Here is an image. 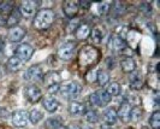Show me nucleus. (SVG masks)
Returning <instances> with one entry per match:
<instances>
[{
	"mask_svg": "<svg viewBox=\"0 0 160 129\" xmlns=\"http://www.w3.org/2000/svg\"><path fill=\"white\" fill-rule=\"evenodd\" d=\"M46 128L48 129H60L62 127V121L59 117H52V118H48L46 123H45Z\"/></svg>",
	"mask_w": 160,
	"mask_h": 129,
	"instance_id": "a878e982",
	"label": "nucleus"
},
{
	"mask_svg": "<svg viewBox=\"0 0 160 129\" xmlns=\"http://www.w3.org/2000/svg\"><path fill=\"white\" fill-rule=\"evenodd\" d=\"M80 21L78 19H75V21H71L70 22V24H69V27H68V29H69V32H76V29L78 28V25H80Z\"/></svg>",
	"mask_w": 160,
	"mask_h": 129,
	"instance_id": "473e14b6",
	"label": "nucleus"
},
{
	"mask_svg": "<svg viewBox=\"0 0 160 129\" xmlns=\"http://www.w3.org/2000/svg\"><path fill=\"white\" fill-rule=\"evenodd\" d=\"M111 5L112 3L111 1H102V3H98L96 4V10H98V13L100 16H105L108 13V11L111 10Z\"/></svg>",
	"mask_w": 160,
	"mask_h": 129,
	"instance_id": "412c9836",
	"label": "nucleus"
},
{
	"mask_svg": "<svg viewBox=\"0 0 160 129\" xmlns=\"http://www.w3.org/2000/svg\"><path fill=\"white\" fill-rule=\"evenodd\" d=\"M63 8H64L65 16L69 18H73L77 15L80 6H78V3H76V1H65Z\"/></svg>",
	"mask_w": 160,
	"mask_h": 129,
	"instance_id": "f8f14e48",
	"label": "nucleus"
},
{
	"mask_svg": "<svg viewBox=\"0 0 160 129\" xmlns=\"http://www.w3.org/2000/svg\"><path fill=\"white\" fill-rule=\"evenodd\" d=\"M38 10V3L36 1H23L19 6V13L24 17H32Z\"/></svg>",
	"mask_w": 160,
	"mask_h": 129,
	"instance_id": "6e6552de",
	"label": "nucleus"
},
{
	"mask_svg": "<svg viewBox=\"0 0 160 129\" xmlns=\"http://www.w3.org/2000/svg\"><path fill=\"white\" fill-rule=\"evenodd\" d=\"M68 129H81L80 127H78V126H76V124H73V126H70V127H69V128Z\"/></svg>",
	"mask_w": 160,
	"mask_h": 129,
	"instance_id": "4c0bfd02",
	"label": "nucleus"
},
{
	"mask_svg": "<svg viewBox=\"0 0 160 129\" xmlns=\"http://www.w3.org/2000/svg\"><path fill=\"white\" fill-rule=\"evenodd\" d=\"M100 53L93 46H84L78 53V63L82 68H88L94 65L99 60Z\"/></svg>",
	"mask_w": 160,
	"mask_h": 129,
	"instance_id": "f03ea898",
	"label": "nucleus"
},
{
	"mask_svg": "<svg viewBox=\"0 0 160 129\" xmlns=\"http://www.w3.org/2000/svg\"><path fill=\"white\" fill-rule=\"evenodd\" d=\"M76 39L78 40H86L90 35V27H89L87 23H83V24H80L78 28L76 29Z\"/></svg>",
	"mask_w": 160,
	"mask_h": 129,
	"instance_id": "f3484780",
	"label": "nucleus"
},
{
	"mask_svg": "<svg viewBox=\"0 0 160 129\" xmlns=\"http://www.w3.org/2000/svg\"><path fill=\"white\" fill-rule=\"evenodd\" d=\"M34 53V49L28 44H22L16 49V57H18L22 62H28Z\"/></svg>",
	"mask_w": 160,
	"mask_h": 129,
	"instance_id": "1a4fd4ad",
	"label": "nucleus"
},
{
	"mask_svg": "<svg viewBox=\"0 0 160 129\" xmlns=\"http://www.w3.org/2000/svg\"><path fill=\"white\" fill-rule=\"evenodd\" d=\"M12 123L17 128H24L29 123V113L24 110H17L12 115Z\"/></svg>",
	"mask_w": 160,
	"mask_h": 129,
	"instance_id": "20e7f679",
	"label": "nucleus"
},
{
	"mask_svg": "<svg viewBox=\"0 0 160 129\" xmlns=\"http://www.w3.org/2000/svg\"><path fill=\"white\" fill-rule=\"evenodd\" d=\"M90 5H92V4H90V3H87V1H81V3H78V6H81V8H89Z\"/></svg>",
	"mask_w": 160,
	"mask_h": 129,
	"instance_id": "f704fd0d",
	"label": "nucleus"
},
{
	"mask_svg": "<svg viewBox=\"0 0 160 129\" xmlns=\"http://www.w3.org/2000/svg\"><path fill=\"white\" fill-rule=\"evenodd\" d=\"M19 21H21V13H19L18 10L13 8V10L10 12L8 17L6 18V24H8V27H11V28H13V27H16V24Z\"/></svg>",
	"mask_w": 160,
	"mask_h": 129,
	"instance_id": "a211bd4d",
	"label": "nucleus"
},
{
	"mask_svg": "<svg viewBox=\"0 0 160 129\" xmlns=\"http://www.w3.org/2000/svg\"><path fill=\"white\" fill-rule=\"evenodd\" d=\"M84 111H86V106L80 101H72L71 104L69 105V112L72 116H81V115H83Z\"/></svg>",
	"mask_w": 160,
	"mask_h": 129,
	"instance_id": "dca6fc26",
	"label": "nucleus"
},
{
	"mask_svg": "<svg viewBox=\"0 0 160 129\" xmlns=\"http://www.w3.org/2000/svg\"><path fill=\"white\" fill-rule=\"evenodd\" d=\"M83 129H93V128H92V127H84Z\"/></svg>",
	"mask_w": 160,
	"mask_h": 129,
	"instance_id": "ea45409f",
	"label": "nucleus"
},
{
	"mask_svg": "<svg viewBox=\"0 0 160 129\" xmlns=\"http://www.w3.org/2000/svg\"><path fill=\"white\" fill-rule=\"evenodd\" d=\"M141 117H142V111H141V109L140 107H131V111H130V120L134 122H137L141 120Z\"/></svg>",
	"mask_w": 160,
	"mask_h": 129,
	"instance_id": "c756f323",
	"label": "nucleus"
},
{
	"mask_svg": "<svg viewBox=\"0 0 160 129\" xmlns=\"http://www.w3.org/2000/svg\"><path fill=\"white\" fill-rule=\"evenodd\" d=\"M4 74H5V70H4V68H2L1 65H0V79H1L2 76H4Z\"/></svg>",
	"mask_w": 160,
	"mask_h": 129,
	"instance_id": "e433bc0d",
	"label": "nucleus"
},
{
	"mask_svg": "<svg viewBox=\"0 0 160 129\" xmlns=\"http://www.w3.org/2000/svg\"><path fill=\"white\" fill-rule=\"evenodd\" d=\"M54 19H56L54 12L51 8H43L36 13L32 24L35 27V29H38V30H46L53 24Z\"/></svg>",
	"mask_w": 160,
	"mask_h": 129,
	"instance_id": "f257e3e1",
	"label": "nucleus"
},
{
	"mask_svg": "<svg viewBox=\"0 0 160 129\" xmlns=\"http://www.w3.org/2000/svg\"><path fill=\"white\" fill-rule=\"evenodd\" d=\"M149 124L153 129L160 128V112L159 111H154L149 118Z\"/></svg>",
	"mask_w": 160,
	"mask_h": 129,
	"instance_id": "c85d7f7f",
	"label": "nucleus"
},
{
	"mask_svg": "<svg viewBox=\"0 0 160 129\" xmlns=\"http://www.w3.org/2000/svg\"><path fill=\"white\" fill-rule=\"evenodd\" d=\"M75 47L76 45L69 41V42H65L64 45H62L59 49H58V57L62 59V60H70L73 56V52H75Z\"/></svg>",
	"mask_w": 160,
	"mask_h": 129,
	"instance_id": "39448f33",
	"label": "nucleus"
},
{
	"mask_svg": "<svg viewBox=\"0 0 160 129\" xmlns=\"http://www.w3.org/2000/svg\"><path fill=\"white\" fill-rule=\"evenodd\" d=\"M120 66H122V70L124 73L130 74V73H134L135 69H136V63L132 58L130 57H125L122 62H120Z\"/></svg>",
	"mask_w": 160,
	"mask_h": 129,
	"instance_id": "2eb2a0df",
	"label": "nucleus"
},
{
	"mask_svg": "<svg viewBox=\"0 0 160 129\" xmlns=\"http://www.w3.org/2000/svg\"><path fill=\"white\" fill-rule=\"evenodd\" d=\"M86 77H87V81H88V82H94V81H96V71L95 70H90V71L86 75Z\"/></svg>",
	"mask_w": 160,
	"mask_h": 129,
	"instance_id": "72a5a7b5",
	"label": "nucleus"
},
{
	"mask_svg": "<svg viewBox=\"0 0 160 129\" xmlns=\"http://www.w3.org/2000/svg\"><path fill=\"white\" fill-rule=\"evenodd\" d=\"M104 39V32L100 29V28H94L92 32H90V40L93 41L94 44H101V41Z\"/></svg>",
	"mask_w": 160,
	"mask_h": 129,
	"instance_id": "4be33fe9",
	"label": "nucleus"
},
{
	"mask_svg": "<svg viewBox=\"0 0 160 129\" xmlns=\"http://www.w3.org/2000/svg\"><path fill=\"white\" fill-rule=\"evenodd\" d=\"M130 111H131V106L128 101L122 103L119 106V110L117 112V117H119L123 122L130 121Z\"/></svg>",
	"mask_w": 160,
	"mask_h": 129,
	"instance_id": "4468645a",
	"label": "nucleus"
},
{
	"mask_svg": "<svg viewBox=\"0 0 160 129\" xmlns=\"http://www.w3.org/2000/svg\"><path fill=\"white\" fill-rule=\"evenodd\" d=\"M81 93V85L76 81L69 82L68 85H65L63 87V94L69 99L78 97V94Z\"/></svg>",
	"mask_w": 160,
	"mask_h": 129,
	"instance_id": "423d86ee",
	"label": "nucleus"
},
{
	"mask_svg": "<svg viewBox=\"0 0 160 129\" xmlns=\"http://www.w3.org/2000/svg\"><path fill=\"white\" fill-rule=\"evenodd\" d=\"M117 118H118V117H117L116 110H113V109L106 110V112H105V115H104V120L107 124H110V126L114 124V123L117 122Z\"/></svg>",
	"mask_w": 160,
	"mask_h": 129,
	"instance_id": "393cba45",
	"label": "nucleus"
},
{
	"mask_svg": "<svg viewBox=\"0 0 160 129\" xmlns=\"http://www.w3.org/2000/svg\"><path fill=\"white\" fill-rule=\"evenodd\" d=\"M47 90L49 94H56L60 90V85L59 83H54V85H51L47 87Z\"/></svg>",
	"mask_w": 160,
	"mask_h": 129,
	"instance_id": "2f4dec72",
	"label": "nucleus"
},
{
	"mask_svg": "<svg viewBox=\"0 0 160 129\" xmlns=\"http://www.w3.org/2000/svg\"><path fill=\"white\" fill-rule=\"evenodd\" d=\"M25 35V30L21 27H13L8 32V40L11 42H19Z\"/></svg>",
	"mask_w": 160,
	"mask_h": 129,
	"instance_id": "ddd939ff",
	"label": "nucleus"
},
{
	"mask_svg": "<svg viewBox=\"0 0 160 129\" xmlns=\"http://www.w3.org/2000/svg\"><path fill=\"white\" fill-rule=\"evenodd\" d=\"M89 101H90V104L95 105V106H106L111 101V97L106 93V90L99 89V90H96L95 93L90 94Z\"/></svg>",
	"mask_w": 160,
	"mask_h": 129,
	"instance_id": "7ed1b4c3",
	"label": "nucleus"
},
{
	"mask_svg": "<svg viewBox=\"0 0 160 129\" xmlns=\"http://www.w3.org/2000/svg\"><path fill=\"white\" fill-rule=\"evenodd\" d=\"M106 93L110 95V97H117L120 93V86L118 82H111L108 83V86L106 87Z\"/></svg>",
	"mask_w": 160,
	"mask_h": 129,
	"instance_id": "5701e85b",
	"label": "nucleus"
},
{
	"mask_svg": "<svg viewBox=\"0 0 160 129\" xmlns=\"http://www.w3.org/2000/svg\"><path fill=\"white\" fill-rule=\"evenodd\" d=\"M127 47V44L124 39L119 35H111L110 40H108V49L114 51V52H120Z\"/></svg>",
	"mask_w": 160,
	"mask_h": 129,
	"instance_id": "9d476101",
	"label": "nucleus"
},
{
	"mask_svg": "<svg viewBox=\"0 0 160 129\" xmlns=\"http://www.w3.org/2000/svg\"><path fill=\"white\" fill-rule=\"evenodd\" d=\"M101 129H111V128H110V126H105V127H102Z\"/></svg>",
	"mask_w": 160,
	"mask_h": 129,
	"instance_id": "58836bf2",
	"label": "nucleus"
},
{
	"mask_svg": "<svg viewBox=\"0 0 160 129\" xmlns=\"http://www.w3.org/2000/svg\"><path fill=\"white\" fill-rule=\"evenodd\" d=\"M58 106H59V103H58V100L54 99V98L49 97V98H46L43 100V107L47 110L48 112H54V111H57Z\"/></svg>",
	"mask_w": 160,
	"mask_h": 129,
	"instance_id": "aec40b11",
	"label": "nucleus"
},
{
	"mask_svg": "<svg viewBox=\"0 0 160 129\" xmlns=\"http://www.w3.org/2000/svg\"><path fill=\"white\" fill-rule=\"evenodd\" d=\"M22 64H23V62H22L18 57L13 56V57H11V58H8L6 66H8V69L10 71H18V70L22 68Z\"/></svg>",
	"mask_w": 160,
	"mask_h": 129,
	"instance_id": "6ab92c4d",
	"label": "nucleus"
},
{
	"mask_svg": "<svg viewBox=\"0 0 160 129\" xmlns=\"http://www.w3.org/2000/svg\"><path fill=\"white\" fill-rule=\"evenodd\" d=\"M86 120L89 122V123H96L99 121V115L96 112L95 110H88L86 111Z\"/></svg>",
	"mask_w": 160,
	"mask_h": 129,
	"instance_id": "7c9ffc66",
	"label": "nucleus"
},
{
	"mask_svg": "<svg viewBox=\"0 0 160 129\" xmlns=\"http://www.w3.org/2000/svg\"><path fill=\"white\" fill-rule=\"evenodd\" d=\"M4 49H5V40L2 36H0V52H2Z\"/></svg>",
	"mask_w": 160,
	"mask_h": 129,
	"instance_id": "c9c22d12",
	"label": "nucleus"
},
{
	"mask_svg": "<svg viewBox=\"0 0 160 129\" xmlns=\"http://www.w3.org/2000/svg\"><path fill=\"white\" fill-rule=\"evenodd\" d=\"M96 81L100 86H105L108 81H110V74L105 70H100L99 73L96 74Z\"/></svg>",
	"mask_w": 160,
	"mask_h": 129,
	"instance_id": "cd10ccee",
	"label": "nucleus"
},
{
	"mask_svg": "<svg viewBox=\"0 0 160 129\" xmlns=\"http://www.w3.org/2000/svg\"><path fill=\"white\" fill-rule=\"evenodd\" d=\"M24 80L28 82H36L42 79V70L40 66H32L24 73Z\"/></svg>",
	"mask_w": 160,
	"mask_h": 129,
	"instance_id": "9b49d317",
	"label": "nucleus"
},
{
	"mask_svg": "<svg viewBox=\"0 0 160 129\" xmlns=\"http://www.w3.org/2000/svg\"><path fill=\"white\" fill-rule=\"evenodd\" d=\"M42 118H43V113L41 112L40 110H38V109H34L29 113V121L32 122V123H34V124L39 123Z\"/></svg>",
	"mask_w": 160,
	"mask_h": 129,
	"instance_id": "bb28decb",
	"label": "nucleus"
},
{
	"mask_svg": "<svg viewBox=\"0 0 160 129\" xmlns=\"http://www.w3.org/2000/svg\"><path fill=\"white\" fill-rule=\"evenodd\" d=\"M24 95H25V98H27L30 103H38L41 98H42V92H41V89L39 88L38 86L30 85V86H28V87L25 88Z\"/></svg>",
	"mask_w": 160,
	"mask_h": 129,
	"instance_id": "0eeeda50",
	"label": "nucleus"
},
{
	"mask_svg": "<svg viewBox=\"0 0 160 129\" xmlns=\"http://www.w3.org/2000/svg\"><path fill=\"white\" fill-rule=\"evenodd\" d=\"M143 86L142 79L140 77V73L132 74V77H130V87L132 89H141Z\"/></svg>",
	"mask_w": 160,
	"mask_h": 129,
	"instance_id": "b1692460",
	"label": "nucleus"
}]
</instances>
